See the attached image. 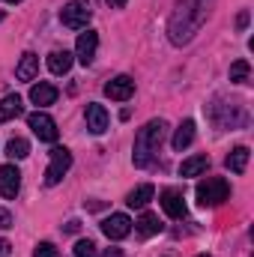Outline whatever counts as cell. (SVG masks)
Wrapping results in <instances>:
<instances>
[{
    "mask_svg": "<svg viewBox=\"0 0 254 257\" xmlns=\"http://www.w3.org/2000/svg\"><path fill=\"white\" fill-rule=\"evenodd\" d=\"M215 0H177L171 21H168V39L174 45H189L194 39V33L203 27L209 9Z\"/></svg>",
    "mask_w": 254,
    "mask_h": 257,
    "instance_id": "6da1fadb",
    "label": "cell"
},
{
    "mask_svg": "<svg viewBox=\"0 0 254 257\" xmlns=\"http://www.w3.org/2000/svg\"><path fill=\"white\" fill-rule=\"evenodd\" d=\"M165 135H168V123H165V120H150L144 128H138V135H135V153H132V162H135L138 168H147V165L153 162V156L159 153V147H162Z\"/></svg>",
    "mask_w": 254,
    "mask_h": 257,
    "instance_id": "7a4b0ae2",
    "label": "cell"
},
{
    "mask_svg": "<svg viewBox=\"0 0 254 257\" xmlns=\"http://www.w3.org/2000/svg\"><path fill=\"white\" fill-rule=\"evenodd\" d=\"M227 197H230V186H227V180H221V177H209V180L197 183V203H200V206H218V203H224Z\"/></svg>",
    "mask_w": 254,
    "mask_h": 257,
    "instance_id": "3957f363",
    "label": "cell"
},
{
    "mask_svg": "<svg viewBox=\"0 0 254 257\" xmlns=\"http://www.w3.org/2000/svg\"><path fill=\"white\" fill-rule=\"evenodd\" d=\"M90 18H93V6H90V0H72V3H66L63 12H60V21H63L69 30H81V27H87Z\"/></svg>",
    "mask_w": 254,
    "mask_h": 257,
    "instance_id": "277c9868",
    "label": "cell"
},
{
    "mask_svg": "<svg viewBox=\"0 0 254 257\" xmlns=\"http://www.w3.org/2000/svg\"><path fill=\"white\" fill-rule=\"evenodd\" d=\"M69 168H72V153L66 147H54L51 150V165L45 171V186H57L69 174Z\"/></svg>",
    "mask_w": 254,
    "mask_h": 257,
    "instance_id": "5b68a950",
    "label": "cell"
},
{
    "mask_svg": "<svg viewBox=\"0 0 254 257\" xmlns=\"http://www.w3.org/2000/svg\"><path fill=\"white\" fill-rule=\"evenodd\" d=\"M27 126L33 128V135H36L39 141H45V144H54V141H57V123H54L45 111H33V114L27 117Z\"/></svg>",
    "mask_w": 254,
    "mask_h": 257,
    "instance_id": "8992f818",
    "label": "cell"
},
{
    "mask_svg": "<svg viewBox=\"0 0 254 257\" xmlns=\"http://www.w3.org/2000/svg\"><path fill=\"white\" fill-rule=\"evenodd\" d=\"M102 233L108 236V239H126L129 233H132V218L123 215V212H114V215H108L105 221H102Z\"/></svg>",
    "mask_w": 254,
    "mask_h": 257,
    "instance_id": "52a82bcc",
    "label": "cell"
},
{
    "mask_svg": "<svg viewBox=\"0 0 254 257\" xmlns=\"http://www.w3.org/2000/svg\"><path fill=\"white\" fill-rule=\"evenodd\" d=\"M21 192V171L15 168V165H3L0 168V194L3 197H18Z\"/></svg>",
    "mask_w": 254,
    "mask_h": 257,
    "instance_id": "ba28073f",
    "label": "cell"
},
{
    "mask_svg": "<svg viewBox=\"0 0 254 257\" xmlns=\"http://www.w3.org/2000/svg\"><path fill=\"white\" fill-rule=\"evenodd\" d=\"M96 48H99V33H96V30H87V33H81L78 42H75V57H78L84 66L93 63Z\"/></svg>",
    "mask_w": 254,
    "mask_h": 257,
    "instance_id": "9c48e42d",
    "label": "cell"
},
{
    "mask_svg": "<svg viewBox=\"0 0 254 257\" xmlns=\"http://www.w3.org/2000/svg\"><path fill=\"white\" fill-rule=\"evenodd\" d=\"M132 93H135V81L129 75H117L105 84V96L114 102H126V99H132Z\"/></svg>",
    "mask_w": 254,
    "mask_h": 257,
    "instance_id": "30bf717a",
    "label": "cell"
},
{
    "mask_svg": "<svg viewBox=\"0 0 254 257\" xmlns=\"http://www.w3.org/2000/svg\"><path fill=\"white\" fill-rule=\"evenodd\" d=\"M159 200H162V209L171 218H186V197H183L180 189H165Z\"/></svg>",
    "mask_w": 254,
    "mask_h": 257,
    "instance_id": "8fae6325",
    "label": "cell"
},
{
    "mask_svg": "<svg viewBox=\"0 0 254 257\" xmlns=\"http://www.w3.org/2000/svg\"><path fill=\"white\" fill-rule=\"evenodd\" d=\"M84 117H87V128H90L93 135H102V132L108 128V111H105L102 105H96V102H90V105H87Z\"/></svg>",
    "mask_w": 254,
    "mask_h": 257,
    "instance_id": "7c38bea8",
    "label": "cell"
},
{
    "mask_svg": "<svg viewBox=\"0 0 254 257\" xmlns=\"http://www.w3.org/2000/svg\"><path fill=\"white\" fill-rule=\"evenodd\" d=\"M54 99H57V87H54V84L39 81V84L30 87V102H33V105L45 108V105H54Z\"/></svg>",
    "mask_w": 254,
    "mask_h": 257,
    "instance_id": "4fadbf2b",
    "label": "cell"
},
{
    "mask_svg": "<svg viewBox=\"0 0 254 257\" xmlns=\"http://www.w3.org/2000/svg\"><path fill=\"white\" fill-rule=\"evenodd\" d=\"M24 111V105H21V96H3L0 99V123H9V120H15L18 114Z\"/></svg>",
    "mask_w": 254,
    "mask_h": 257,
    "instance_id": "5bb4252c",
    "label": "cell"
},
{
    "mask_svg": "<svg viewBox=\"0 0 254 257\" xmlns=\"http://www.w3.org/2000/svg\"><path fill=\"white\" fill-rule=\"evenodd\" d=\"M36 72H39V57L30 54V51L21 54V63H18V69H15V78H18V81H33Z\"/></svg>",
    "mask_w": 254,
    "mask_h": 257,
    "instance_id": "9a60e30c",
    "label": "cell"
},
{
    "mask_svg": "<svg viewBox=\"0 0 254 257\" xmlns=\"http://www.w3.org/2000/svg\"><path fill=\"white\" fill-rule=\"evenodd\" d=\"M191 141H194V120H183L180 128L174 132V141H171V144H174V150H177V153H183Z\"/></svg>",
    "mask_w": 254,
    "mask_h": 257,
    "instance_id": "2e32d148",
    "label": "cell"
},
{
    "mask_svg": "<svg viewBox=\"0 0 254 257\" xmlns=\"http://www.w3.org/2000/svg\"><path fill=\"white\" fill-rule=\"evenodd\" d=\"M153 194H156V189L150 186V183H144V186H138L135 192H129V197H126V203L132 206V209H144L150 200H153Z\"/></svg>",
    "mask_w": 254,
    "mask_h": 257,
    "instance_id": "e0dca14e",
    "label": "cell"
},
{
    "mask_svg": "<svg viewBox=\"0 0 254 257\" xmlns=\"http://www.w3.org/2000/svg\"><path fill=\"white\" fill-rule=\"evenodd\" d=\"M248 147H236L227 159H224V165H227V171H233V174H245V168H248Z\"/></svg>",
    "mask_w": 254,
    "mask_h": 257,
    "instance_id": "ac0fdd59",
    "label": "cell"
},
{
    "mask_svg": "<svg viewBox=\"0 0 254 257\" xmlns=\"http://www.w3.org/2000/svg\"><path fill=\"white\" fill-rule=\"evenodd\" d=\"M72 57H75V54H69V51H51V54H48V69H51L54 75H66V72L72 69Z\"/></svg>",
    "mask_w": 254,
    "mask_h": 257,
    "instance_id": "d6986e66",
    "label": "cell"
},
{
    "mask_svg": "<svg viewBox=\"0 0 254 257\" xmlns=\"http://www.w3.org/2000/svg\"><path fill=\"white\" fill-rule=\"evenodd\" d=\"M209 168V159L206 156H191L186 159L183 165H180V177H197V174H203Z\"/></svg>",
    "mask_w": 254,
    "mask_h": 257,
    "instance_id": "ffe728a7",
    "label": "cell"
},
{
    "mask_svg": "<svg viewBox=\"0 0 254 257\" xmlns=\"http://www.w3.org/2000/svg\"><path fill=\"white\" fill-rule=\"evenodd\" d=\"M135 224H138V233H141V236H156V233L162 230V221H159V215H153V212H144Z\"/></svg>",
    "mask_w": 254,
    "mask_h": 257,
    "instance_id": "44dd1931",
    "label": "cell"
},
{
    "mask_svg": "<svg viewBox=\"0 0 254 257\" xmlns=\"http://www.w3.org/2000/svg\"><path fill=\"white\" fill-rule=\"evenodd\" d=\"M6 156H12V159H27V156H30V144H27L24 138H12V141L6 144Z\"/></svg>",
    "mask_w": 254,
    "mask_h": 257,
    "instance_id": "7402d4cb",
    "label": "cell"
},
{
    "mask_svg": "<svg viewBox=\"0 0 254 257\" xmlns=\"http://www.w3.org/2000/svg\"><path fill=\"white\" fill-rule=\"evenodd\" d=\"M248 75H251L248 60H236V63L230 66V81H233V84H245V81H248Z\"/></svg>",
    "mask_w": 254,
    "mask_h": 257,
    "instance_id": "603a6c76",
    "label": "cell"
},
{
    "mask_svg": "<svg viewBox=\"0 0 254 257\" xmlns=\"http://www.w3.org/2000/svg\"><path fill=\"white\" fill-rule=\"evenodd\" d=\"M75 257H96V242H93V239L75 242Z\"/></svg>",
    "mask_w": 254,
    "mask_h": 257,
    "instance_id": "cb8c5ba5",
    "label": "cell"
},
{
    "mask_svg": "<svg viewBox=\"0 0 254 257\" xmlns=\"http://www.w3.org/2000/svg\"><path fill=\"white\" fill-rule=\"evenodd\" d=\"M33 257H60V254H57V248H54L51 242H39V245L33 248Z\"/></svg>",
    "mask_w": 254,
    "mask_h": 257,
    "instance_id": "d4e9b609",
    "label": "cell"
},
{
    "mask_svg": "<svg viewBox=\"0 0 254 257\" xmlns=\"http://www.w3.org/2000/svg\"><path fill=\"white\" fill-rule=\"evenodd\" d=\"M0 227H12V215H9V209H0Z\"/></svg>",
    "mask_w": 254,
    "mask_h": 257,
    "instance_id": "484cf974",
    "label": "cell"
},
{
    "mask_svg": "<svg viewBox=\"0 0 254 257\" xmlns=\"http://www.w3.org/2000/svg\"><path fill=\"white\" fill-rule=\"evenodd\" d=\"M236 27H239V30H245V27H248V12H239V18H236Z\"/></svg>",
    "mask_w": 254,
    "mask_h": 257,
    "instance_id": "4316f807",
    "label": "cell"
},
{
    "mask_svg": "<svg viewBox=\"0 0 254 257\" xmlns=\"http://www.w3.org/2000/svg\"><path fill=\"white\" fill-rule=\"evenodd\" d=\"M9 251H12L9 239H0V257H9Z\"/></svg>",
    "mask_w": 254,
    "mask_h": 257,
    "instance_id": "83f0119b",
    "label": "cell"
},
{
    "mask_svg": "<svg viewBox=\"0 0 254 257\" xmlns=\"http://www.w3.org/2000/svg\"><path fill=\"white\" fill-rule=\"evenodd\" d=\"M102 257H123V251H120V248H108Z\"/></svg>",
    "mask_w": 254,
    "mask_h": 257,
    "instance_id": "f1b7e54d",
    "label": "cell"
},
{
    "mask_svg": "<svg viewBox=\"0 0 254 257\" xmlns=\"http://www.w3.org/2000/svg\"><path fill=\"white\" fill-rule=\"evenodd\" d=\"M108 3H111V6H114V9H123V6H126L129 0H108Z\"/></svg>",
    "mask_w": 254,
    "mask_h": 257,
    "instance_id": "f546056e",
    "label": "cell"
},
{
    "mask_svg": "<svg viewBox=\"0 0 254 257\" xmlns=\"http://www.w3.org/2000/svg\"><path fill=\"white\" fill-rule=\"evenodd\" d=\"M3 3H9V6H15V3H21V0H3Z\"/></svg>",
    "mask_w": 254,
    "mask_h": 257,
    "instance_id": "4dcf8cb0",
    "label": "cell"
},
{
    "mask_svg": "<svg viewBox=\"0 0 254 257\" xmlns=\"http://www.w3.org/2000/svg\"><path fill=\"white\" fill-rule=\"evenodd\" d=\"M197 257H209V254H197Z\"/></svg>",
    "mask_w": 254,
    "mask_h": 257,
    "instance_id": "1f68e13d",
    "label": "cell"
}]
</instances>
